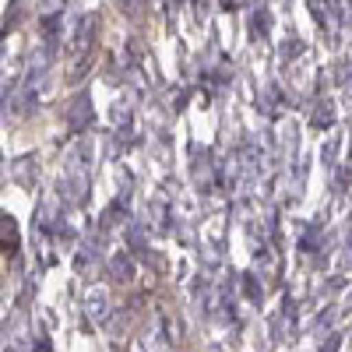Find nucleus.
Listing matches in <instances>:
<instances>
[{"label":"nucleus","instance_id":"nucleus-1","mask_svg":"<svg viewBox=\"0 0 352 352\" xmlns=\"http://www.w3.org/2000/svg\"><path fill=\"white\" fill-rule=\"evenodd\" d=\"M109 310H113V303H109V289L106 285H92V289L85 292V314L92 317L96 324L109 317Z\"/></svg>","mask_w":352,"mask_h":352},{"label":"nucleus","instance_id":"nucleus-2","mask_svg":"<svg viewBox=\"0 0 352 352\" xmlns=\"http://www.w3.org/2000/svg\"><path fill=\"white\" fill-rule=\"evenodd\" d=\"M88 124H92V96H78L74 102H71V109H67V127L74 131V134H81Z\"/></svg>","mask_w":352,"mask_h":352},{"label":"nucleus","instance_id":"nucleus-3","mask_svg":"<svg viewBox=\"0 0 352 352\" xmlns=\"http://www.w3.org/2000/svg\"><path fill=\"white\" fill-rule=\"evenodd\" d=\"M109 275H113L116 282H131V278H134V261H131L127 254H116V257L109 261Z\"/></svg>","mask_w":352,"mask_h":352},{"label":"nucleus","instance_id":"nucleus-4","mask_svg":"<svg viewBox=\"0 0 352 352\" xmlns=\"http://www.w3.org/2000/svg\"><path fill=\"white\" fill-rule=\"evenodd\" d=\"M96 32V18H81V25H78V32H74V53H85V46H88V36Z\"/></svg>","mask_w":352,"mask_h":352},{"label":"nucleus","instance_id":"nucleus-5","mask_svg":"<svg viewBox=\"0 0 352 352\" xmlns=\"http://www.w3.org/2000/svg\"><path fill=\"white\" fill-rule=\"evenodd\" d=\"M335 124V109H331V102H320L317 109H314V127L317 131H328Z\"/></svg>","mask_w":352,"mask_h":352},{"label":"nucleus","instance_id":"nucleus-6","mask_svg":"<svg viewBox=\"0 0 352 352\" xmlns=\"http://www.w3.org/2000/svg\"><path fill=\"white\" fill-rule=\"evenodd\" d=\"M335 314H338V307H324L317 314V320H314V331L320 335V331H328L331 328V320H335Z\"/></svg>","mask_w":352,"mask_h":352},{"label":"nucleus","instance_id":"nucleus-7","mask_svg":"<svg viewBox=\"0 0 352 352\" xmlns=\"http://www.w3.org/2000/svg\"><path fill=\"white\" fill-rule=\"evenodd\" d=\"M310 14H314L320 25H328V4H324V0H310Z\"/></svg>","mask_w":352,"mask_h":352},{"label":"nucleus","instance_id":"nucleus-8","mask_svg":"<svg viewBox=\"0 0 352 352\" xmlns=\"http://www.w3.org/2000/svg\"><path fill=\"white\" fill-rule=\"evenodd\" d=\"M338 342H342V335L335 331V335H328L324 338V349H320V352H338Z\"/></svg>","mask_w":352,"mask_h":352},{"label":"nucleus","instance_id":"nucleus-9","mask_svg":"<svg viewBox=\"0 0 352 352\" xmlns=\"http://www.w3.org/2000/svg\"><path fill=\"white\" fill-rule=\"evenodd\" d=\"M247 296H250V300H261V289H257V282H254L250 275H247Z\"/></svg>","mask_w":352,"mask_h":352},{"label":"nucleus","instance_id":"nucleus-10","mask_svg":"<svg viewBox=\"0 0 352 352\" xmlns=\"http://www.w3.org/2000/svg\"><path fill=\"white\" fill-rule=\"evenodd\" d=\"M152 352H173V345H152Z\"/></svg>","mask_w":352,"mask_h":352},{"label":"nucleus","instance_id":"nucleus-11","mask_svg":"<svg viewBox=\"0 0 352 352\" xmlns=\"http://www.w3.org/2000/svg\"><path fill=\"white\" fill-rule=\"evenodd\" d=\"M4 352H14V349H4Z\"/></svg>","mask_w":352,"mask_h":352}]
</instances>
